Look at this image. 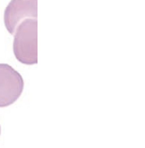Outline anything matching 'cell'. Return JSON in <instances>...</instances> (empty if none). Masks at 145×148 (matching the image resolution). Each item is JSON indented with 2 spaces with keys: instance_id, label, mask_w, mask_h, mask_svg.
<instances>
[{
  "instance_id": "6da1fadb",
  "label": "cell",
  "mask_w": 145,
  "mask_h": 148,
  "mask_svg": "<svg viewBox=\"0 0 145 148\" xmlns=\"http://www.w3.org/2000/svg\"><path fill=\"white\" fill-rule=\"evenodd\" d=\"M37 29V19H27L17 27L14 34V54L22 64L32 65L38 62Z\"/></svg>"
},
{
  "instance_id": "3957f363",
  "label": "cell",
  "mask_w": 145,
  "mask_h": 148,
  "mask_svg": "<svg viewBox=\"0 0 145 148\" xmlns=\"http://www.w3.org/2000/svg\"><path fill=\"white\" fill-rule=\"evenodd\" d=\"M38 0H11L5 9L3 20L10 34L27 19H37Z\"/></svg>"
},
{
  "instance_id": "7a4b0ae2",
  "label": "cell",
  "mask_w": 145,
  "mask_h": 148,
  "mask_svg": "<svg viewBox=\"0 0 145 148\" xmlns=\"http://www.w3.org/2000/svg\"><path fill=\"white\" fill-rule=\"evenodd\" d=\"M23 87L21 75L9 64H0V107L14 104L20 98Z\"/></svg>"
}]
</instances>
